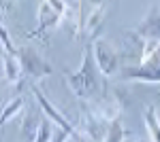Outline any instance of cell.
Listing matches in <instances>:
<instances>
[{"mask_svg":"<svg viewBox=\"0 0 160 142\" xmlns=\"http://www.w3.org/2000/svg\"><path fill=\"white\" fill-rule=\"evenodd\" d=\"M98 66L94 59V51H92V40L88 43L86 51H83V62L79 66V70L75 72H64V81L68 85V89L73 91L79 100H92L94 95L102 89V79H100Z\"/></svg>","mask_w":160,"mask_h":142,"instance_id":"obj_1","label":"cell"},{"mask_svg":"<svg viewBox=\"0 0 160 142\" xmlns=\"http://www.w3.org/2000/svg\"><path fill=\"white\" fill-rule=\"evenodd\" d=\"M141 64L126 66L122 70L126 81L139 83H160V43H145L141 45Z\"/></svg>","mask_w":160,"mask_h":142,"instance_id":"obj_2","label":"cell"},{"mask_svg":"<svg viewBox=\"0 0 160 142\" xmlns=\"http://www.w3.org/2000/svg\"><path fill=\"white\" fill-rule=\"evenodd\" d=\"M66 13H68L66 0H41L37 13V28L28 32V38H45L51 30H56L62 24Z\"/></svg>","mask_w":160,"mask_h":142,"instance_id":"obj_3","label":"cell"},{"mask_svg":"<svg viewBox=\"0 0 160 142\" xmlns=\"http://www.w3.org/2000/svg\"><path fill=\"white\" fill-rule=\"evenodd\" d=\"M17 57H19V62H22L24 76L30 79V81H41V79L49 76L51 72H53V66H51L49 62L43 57L34 47H30V45L17 49Z\"/></svg>","mask_w":160,"mask_h":142,"instance_id":"obj_4","label":"cell"},{"mask_svg":"<svg viewBox=\"0 0 160 142\" xmlns=\"http://www.w3.org/2000/svg\"><path fill=\"white\" fill-rule=\"evenodd\" d=\"M32 94H34V98H37V102H38V106H41V112L45 115V117L49 119L51 123H56L58 125V130H64V131H68L71 134V138H77L79 142H86V138L81 136V131H79V127L77 125H73L68 119L62 115L58 108L51 104L49 100H47V95L43 94L41 89H38L37 85H32Z\"/></svg>","mask_w":160,"mask_h":142,"instance_id":"obj_5","label":"cell"},{"mask_svg":"<svg viewBox=\"0 0 160 142\" xmlns=\"http://www.w3.org/2000/svg\"><path fill=\"white\" fill-rule=\"evenodd\" d=\"M92 51H94V59H96V66H98L102 76H111V74L118 72V68H120V53L115 51V47L109 40L96 38L92 43Z\"/></svg>","mask_w":160,"mask_h":142,"instance_id":"obj_6","label":"cell"},{"mask_svg":"<svg viewBox=\"0 0 160 142\" xmlns=\"http://www.w3.org/2000/svg\"><path fill=\"white\" fill-rule=\"evenodd\" d=\"M130 36L141 45L160 43V7H154L143 17V21H139L135 30H130Z\"/></svg>","mask_w":160,"mask_h":142,"instance_id":"obj_7","label":"cell"},{"mask_svg":"<svg viewBox=\"0 0 160 142\" xmlns=\"http://www.w3.org/2000/svg\"><path fill=\"white\" fill-rule=\"evenodd\" d=\"M88 15L86 19L81 21V30L90 40H96V36L100 32V25L105 19V13H107V4L105 0H88Z\"/></svg>","mask_w":160,"mask_h":142,"instance_id":"obj_8","label":"cell"},{"mask_svg":"<svg viewBox=\"0 0 160 142\" xmlns=\"http://www.w3.org/2000/svg\"><path fill=\"white\" fill-rule=\"evenodd\" d=\"M2 72H4V79L9 83L22 87L26 76L22 70V62L17 57V51H4L2 49Z\"/></svg>","mask_w":160,"mask_h":142,"instance_id":"obj_9","label":"cell"},{"mask_svg":"<svg viewBox=\"0 0 160 142\" xmlns=\"http://www.w3.org/2000/svg\"><path fill=\"white\" fill-rule=\"evenodd\" d=\"M143 121H145V127H148V131H149L152 142H160V119H158V115H156V108L154 106L145 108Z\"/></svg>","mask_w":160,"mask_h":142,"instance_id":"obj_10","label":"cell"},{"mask_svg":"<svg viewBox=\"0 0 160 142\" xmlns=\"http://www.w3.org/2000/svg\"><path fill=\"white\" fill-rule=\"evenodd\" d=\"M24 104H26L24 98H22V95H15L11 102L2 108V112H0V130H2V127H4V125H7V123H9L15 115H19V112H22Z\"/></svg>","mask_w":160,"mask_h":142,"instance_id":"obj_11","label":"cell"},{"mask_svg":"<svg viewBox=\"0 0 160 142\" xmlns=\"http://www.w3.org/2000/svg\"><path fill=\"white\" fill-rule=\"evenodd\" d=\"M41 121L43 119L38 117V115H28L24 119V127H22V136L28 138L30 142H34V136H37L38 131V125H41Z\"/></svg>","mask_w":160,"mask_h":142,"instance_id":"obj_12","label":"cell"},{"mask_svg":"<svg viewBox=\"0 0 160 142\" xmlns=\"http://www.w3.org/2000/svg\"><path fill=\"white\" fill-rule=\"evenodd\" d=\"M124 138H126V130H124L122 121L115 119V121H111L109 131H107V136H105L102 142H124Z\"/></svg>","mask_w":160,"mask_h":142,"instance_id":"obj_13","label":"cell"},{"mask_svg":"<svg viewBox=\"0 0 160 142\" xmlns=\"http://www.w3.org/2000/svg\"><path fill=\"white\" fill-rule=\"evenodd\" d=\"M51 125H53V123H51L47 117L43 119L41 125H38L37 136H34V142H51V138H53V130H51Z\"/></svg>","mask_w":160,"mask_h":142,"instance_id":"obj_14","label":"cell"},{"mask_svg":"<svg viewBox=\"0 0 160 142\" xmlns=\"http://www.w3.org/2000/svg\"><path fill=\"white\" fill-rule=\"evenodd\" d=\"M0 47L4 49V51H17V47L13 45V38L11 34L7 32V28L0 24Z\"/></svg>","mask_w":160,"mask_h":142,"instance_id":"obj_15","label":"cell"},{"mask_svg":"<svg viewBox=\"0 0 160 142\" xmlns=\"http://www.w3.org/2000/svg\"><path fill=\"white\" fill-rule=\"evenodd\" d=\"M68 138H71V134H68V131L58 130L56 134H53V138H51V142H66Z\"/></svg>","mask_w":160,"mask_h":142,"instance_id":"obj_16","label":"cell"},{"mask_svg":"<svg viewBox=\"0 0 160 142\" xmlns=\"http://www.w3.org/2000/svg\"><path fill=\"white\" fill-rule=\"evenodd\" d=\"M15 0H0V13H7V9L11 7Z\"/></svg>","mask_w":160,"mask_h":142,"instance_id":"obj_17","label":"cell"},{"mask_svg":"<svg viewBox=\"0 0 160 142\" xmlns=\"http://www.w3.org/2000/svg\"><path fill=\"white\" fill-rule=\"evenodd\" d=\"M137 142H148V140H137Z\"/></svg>","mask_w":160,"mask_h":142,"instance_id":"obj_18","label":"cell"}]
</instances>
